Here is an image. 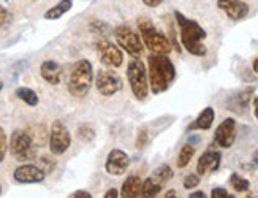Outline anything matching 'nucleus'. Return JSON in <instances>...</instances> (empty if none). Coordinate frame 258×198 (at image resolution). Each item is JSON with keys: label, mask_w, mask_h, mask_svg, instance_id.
Returning <instances> with one entry per match:
<instances>
[{"label": "nucleus", "mask_w": 258, "mask_h": 198, "mask_svg": "<svg viewBox=\"0 0 258 198\" xmlns=\"http://www.w3.org/2000/svg\"><path fill=\"white\" fill-rule=\"evenodd\" d=\"M149 89L159 95L171 87L176 80V69L168 54H151L148 57Z\"/></svg>", "instance_id": "obj_1"}, {"label": "nucleus", "mask_w": 258, "mask_h": 198, "mask_svg": "<svg viewBox=\"0 0 258 198\" xmlns=\"http://www.w3.org/2000/svg\"><path fill=\"white\" fill-rule=\"evenodd\" d=\"M176 21L181 27V41L182 46L195 57H205L206 56V46L203 40L206 38V32L195 21L185 18L181 12H174Z\"/></svg>", "instance_id": "obj_2"}, {"label": "nucleus", "mask_w": 258, "mask_h": 198, "mask_svg": "<svg viewBox=\"0 0 258 198\" xmlns=\"http://www.w3.org/2000/svg\"><path fill=\"white\" fill-rule=\"evenodd\" d=\"M94 83V69L92 63L81 59L72 65L70 75H69V83H67V89L73 97H86L89 94Z\"/></svg>", "instance_id": "obj_3"}, {"label": "nucleus", "mask_w": 258, "mask_h": 198, "mask_svg": "<svg viewBox=\"0 0 258 198\" xmlns=\"http://www.w3.org/2000/svg\"><path fill=\"white\" fill-rule=\"evenodd\" d=\"M127 78L133 97L140 102H144L149 95V78H148V69L140 57H132L128 69H127Z\"/></svg>", "instance_id": "obj_4"}, {"label": "nucleus", "mask_w": 258, "mask_h": 198, "mask_svg": "<svg viewBox=\"0 0 258 198\" xmlns=\"http://www.w3.org/2000/svg\"><path fill=\"white\" fill-rule=\"evenodd\" d=\"M138 29L141 34L143 45L152 54H170L171 52V41L168 40L160 30H157L151 21L140 19Z\"/></svg>", "instance_id": "obj_5"}, {"label": "nucleus", "mask_w": 258, "mask_h": 198, "mask_svg": "<svg viewBox=\"0 0 258 198\" xmlns=\"http://www.w3.org/2000/svg\"><path fill=\"white\" fill-rule=\"evenodd\" d=\"M35 145L29 135L27 130H15L10 137V143H8V149L10 154L13 156L15 160L18 162H30L37 157V151H35Z\"/></svg>", "instance_id": "obj_6"}, {"label": "nucleus", "mask_w": 258, "mask_h": 198, "mask_svg": "<svg viewBox=\"0 0 258 198\" xmlns=\"http://www.w3.org/2000/svg\"><path fill=\"white\" fill-rule=\"evenodd\" d=\"M114 38L119 48L124 49L132 57H141L144 52V45L140 35L128 26H119L114 30Z\"/></svg>", "instance_id": "obj_7"}, {"label": "nucleus", "mask_w": 258, "mask_h": 198, "mask_svg": "<svg viewBox=\"0 0 258 198\" xmlns=\"http://www.w3.org/2000/svg\"><path fill=\"white\" fill-rule=\"evenodd\" d=\"M72 145V137L69 128L62 120H54L49 130V149L52 156H62Z\"/></svg>", "instance_id": "obj_8"}, {"label": "nucleus", "mask_w": 258, "mask_h": 198, "mask_svg": "<svg viewBox=\"0 0 258 198\" xmlns=\"http://www.w3.org/2000/svg\"><path fill=\"white\" fill-rule=\"evenodd\" d=\"M97 91L105 95V97H111L117 94L119 91H122L124 87V83H122L120 76L111 69H102L97 73Z\"/></svg>", "instance_id": "obj_9"}, {"label": "nucleus", "mask_w": 258, "mask_h": 198, "mask_svg": "<svg viewBox=\"0 0 258 198\" xmlns=\"http://www.w3.org/2000/svg\"><path fill=\"white\" fill-rule=\"evenodd\" d=\"M95 48L100 54V60H102L103 65H106L109 69L122 67V63H124V54H122V49L117 45L108 40H98L95 43Z\"/></svg>", "instance_id": "obj_10"}, {"label": "nucleus", "mask_w": 258, "mask_h": 198, "mask_svg": "<svg viewBox=\"0 0 258 198\" xmlns=\"http://www.w3.org/2000/svg\"><path fill=\"white\" fill-rule=\"evenodd\" d=\"M46 178V171L33 163H22L13 171V179L19 184H38Z\"/></svg>", "instance_id": "obj_11"}, {"label": "nucleus", "mask_w": 258, "mask_h": 198, "mask_svg": "<svg viewBox=\"0 0 258 198\" xmlns=\"http://www.w3.org/2000/svg\"><path fill=\"white\" fill-rule=\"evenodd\" d=\"M234 140H236V120L233 117L225 119L223 122L219 124L214 134V145L228 149L234 145Z\"/></svg>", "instance_id": "obj_12"}, {"label": "nucleus", "mask_w": 258, "mask_h": 198, "mask_svg": "<svg viewBox=\"0 0 258 198\" xmlns=\"http://www.w3.org/2000/svg\"><path fill=\"white\" fill-rule=\"evenodd\" d=\"M128 165H130L128 154L122 149H113L108 154L105 170L111 176H122L128 170Z\"/></svg>", "instance_id": "obj_13"}, {"label": "nucleus", "mask_w": 258, "mask_h": 198, "mask_svg": "<svg viewBox=\"0 0 258 198\" xmlns=\"http://www.w3.org/2000/svg\"><path fill=\"white\" fill-rule=\"evenodd\" d=\"M222 154L219 151H206L201 154V157L197 162V174L205 176L208 173L217 171L220 167Z\"/></svg>", "instance_id": "obj_14"}, {"label": "nucleus", "mask_w": 258, "mask_h": 198, "mask_svg": "<svg viewBox=\"0 0 258 198\" xmlns=\"http://www.w3.org/2000/svg\"><path fill=\"white\" fill-rule=\"evenodd\" d=\"M40 75L46 83L55 86L62 80V67L54 60H44L40 67Z\"/></svg>", "instance_id": "obj_15"}, {"label": "nucleus", "mask_w": 258, "mask_h": 198, "mask_svg": "<svg viewBox=\"0 0 258 198\" xmlns=\"http://www.w3.org/2000/svg\"><path fill=\"white\" fill-rule=\"evenodd\" d=\"M252 92H253V87H249V89H245L239 94H234L233 97H230L228 100V109L234 113H244L245 109H247L249 103H250V98H252Z\"/></svg>", "instance_id": "obj_16"}, {"label": "nucleus", "mask_w": 258, "mask_h": 198, "mask_svg": "<svg viewBox=\"0 0 258 198\" xmlns=\"http://www.w3.org/2000/svg\"><path fill=\"white\" fill-rule=\"evenodd\" d=\"M216 119V113L214 109H212L211 106L205 108L203 111H201L198 114V117L194 120L192 124L188 125V131H194V130H209L212 127V122H214Z\"/></svg>", "instance_id": "obj_17"}, {"label": "nucleus", "mask_w": 258, "mask_h": 198, "mask_svg": "<svg viewBox=\"0 0 258 198\" xmlns=\"http://www.w3.org/2000/svg\"><path fill=\"white\" fill-rule=\"evenodd\" d=\"M141 184H143V181L138 178V176H128L125 182L122 184L120 196H124V198L141 196Z\"/></svg>", "instance_id": "obj_18"}, {"label": "nucleus", "mask_w": 258, "mask_h": 198, "mask_svg": "<svg viewBox=\"0 0 258 198\" xmlns=\"http://www.w3.org/2000/svg\"><path fill=\"white\" fill-rule=\"evenodd\" d=\"M223 12L227 13V16L233 21H241L244 19L245 16L249 15L250 12V8L249 5L245 4V2H241V0H238V2H234L231 5H228L227 8H223Z\"/></svg>", "instance_id": "obj_19"}, {"label": "nucleus", "mask_w": 258, "mask_h": 198, "mask_svg": "<svg viewBox=\"0 0 258 198\" xmlns=\"http://www.w3.org/2000/svg\"><path fill=\"white\" fill-rule=\"evenodd\" d=\"M163 189V182H160L159 179H155L154 176L148 178L146 181H143L141 184V196H146V198H152V196H157Z\"/></svg>", "instance_id": "obj_20"}, {"label": "nucleus", "mask_w": 258, "mask_h": 198, "mask_svg": "<svg viewBox=\"0 0 258 198\" xmlns=\"http://www.w3.org/2000/svg\"><path fill=\"white\" fill-rule=\"evenodd\" d=\"M73 7V0H60L59 4H55L52 8H49L46 13H44V19L55 21L62 18L67 12H70Z\"/></svg>", "instance_id": "obj_21"}, {"label": "nucleus", "mask_w": 258, "mask_h": 198, "mask_svg": "<svg viewBox=\"0 0 258 198\" xmlns=\"http://www.w3.org/2000/svg\"><path fill=\"white\" fill-rule=\"evenodd\" d=\"M16 97L19 98V100L24 102L27 106H32V108H35L40 102V98H38V94L30 89V87H18L16 89Z\"/></svg>", "instance_id": "obj_22"}, {"label": "nucleus", "mask_w": 258, "mask_h": 198, "mask_svg": "<svg viewBox=\"0 0 258 198\" xmlns=\"http://www.w3.org/2000/svg\"><path fill=\"white\" fill-rule=\"evenodd\" d=\"M27 131L35 146H44V143L49 141V134L44 125H33Z\"/></svg>", "instance_id": "obj_23"}, {"label": "nucleus", "mask_w": 258, "mask_h": 198, "mask_svg": "<svg viewBox=\"0 0 258 198\" xmlns=\"http://www.w3.org/2000/svg\"><path fill=\"white\" fill-rule=\"evenodd\" d=\"M194 154H195V148L190 145V143L184 145L181 148V151H179V156H177V167L179 168H185L187 165L190 163V160H192Z\"/></svg>", "instance_id": "obj_24"}, {"label": "nucleus", "mask_w": 258, "mask_h": 198, "mask_svg": "<svg viewBox=\"0 0 258 198\" xmlns=\"http://www.w3.org/2000/svg\"><path fill=\"white\" fill-rule=\"evenodd\" d=\"M230 185L234 189V192H239V193L247 192L250 189V182L245 178H242V176H239L238 173H233L230 176Z\"/></svg>", "instance_id": "obj_25"}, {"label": "nucleus", "mask_w": 258, "mask_h": 198, "mask_svg": "<svg viewBox=\"0 0 258 198\" xmlns=\"http://www.w3.org/2000/svg\"><path fill=\"white\" fill-rule=\"evenodd\" d=\"M152 176H154L155 179H159L160 182H166V181H170V179L173 178L174 173H173V170H171L170 165H160V167L154 171Z\"/></svg>", "instance_id": "obj_26"}, {"label": "nucleus", "mask_w": 258, "mask_h": 198, "mask_svg": "<svg viewBox=\"0 0 258 198\" xmlns=\"http://www.w3.org/2000/svg\"><path fill=\"white\" fill-rule=\"evenodd\" d=\"M78 138H80L81 141H84V143H91L95 138V131H94V128L91 125L81 124L80 127H78Z\"/></svg>", "instance_id": "obj_27"}, {"label": "nucleus", "mask_w": 258, "mask_h": 198, "mask_svg": "<svg viewBox=\"0 0 258 198\" xmlns=\"http://www.w3.org/2000/svg\"><path fill=\"white\" fill-rule=\"evenodd\" d=\"M89 29H91L92 34H98V35H106L109 32V26L106 23H103V21H92L91 24H89Z\"/></svg>", "instance_id": "obj_28"}, {"label": "nucleus", "mask_w": 258, "mask_h": 198, "mask_svg": "<svg viewBox=\"0 0 258 198\" xmlns=\"http://www.w3.org/2000/svg\"><path fill=\"white\" fill-rule=\"evenodd\" d=\"M7 149H8L7 135H5V130L0 127V162H4V159L7 156Z\"/></svg>", "instance_id": "obj_29"}, {"label": "nucleus", "mask_w": 258, "mask_h": 198, "mask_svg": "<svg viewBox=\"0 0 258 198\" xmlns=\"http://www.w3.org/2000/svg\"><path fill=\"white\" fill-rule=\"evenodd\" d=\"M200 184V176L198 174H188L187 178L184 179V187L187 190H192Z\"/></svg>", "instance_id": "obj_30"}, {"label": "nucleus", "mask_w": 258, "mask_h": 198, "mask_svg": "<svg viewBox=\"0 0 258 198\" xmlns=\"http://www.w3.org/2000/svg\"><path fill=\"white\" fill-rule=\"evenodd\" d=\"M40 162H41V168H43L44 171H52L54 167H55V162L51 159V156H43V157L40 159Z\"/></svg>", "instance_id": "obj_31"}, {"label": "nucleus", "mask_w": 258, "mask_h": 198, "mask_svg": "<svg viewBox=\"0 0 258 198\" xmlns=\"http://www.w3.org/2000/svg\"><path fill=\"white\" fill-rule=\"evenodd\" d=\"M148 141H149L148 131H146V130H141L140 134H138V138H137V146H138V149H143L146 145H148Z\"/></svg>", "instance_id": "obj_32"}, {"label": "nucleus", "mask_w": 258, "mask_h": 198, "mask_svg": "<svg viewBox=\"0 0 258 198\" xmlns=\"http://www.w3.org/2000/svg\"><path fill=\"white\" fill-rule=\"evenodd\" d=\"M211 196L212 198H230L231 195H228V192L225 189H222V187H217V189H212Z\"/></svg>", "instance_id": "obj_33"}, {"label": "nucleus", "mask_w": 258, "mask_h": 198, "mask_svg": "<svg viewBox=\"0 0 258 198\" xmlns=\"http://www.w3.org/2000/svg\"><path fill=\"white\" fill-rule=\"evenodd\" d=\"M7 21H8V12L2 5H0V27H2L7 23Z\"/></svg>", "instance_id": "obj_34"}, {"label": "nucleus", "mask_w": 258, "mask_h": 198, "mask_svg": "<svg viewBox=\"0 0 258 198\" xmlns=\"http://www.w3.org/2000/svg\"><path fill=\"white\" fill-rule=\"evenodd\" d=\"M72 198H92V195L86 190H76L72 193Z\"/></svg>", "instance_id": "obj_35"}, {"label": "nucleus", "mask_w": 258, "mask_h": 198, "mask_svg": "<svg viewBox=\"0 0 258 198\" xmlns=\"http://www.w3.org/2000/svg\"><path fill=\"white\" fill-rule=\"evenodd\" d=\"M234 2H238V0H217V7H219L220 10H223V8H227L228 5H231V4H234Z\"/></svg>", "instance_id": "obj_36"}, {"label": "nucleus", "mask_w": 258, "mask_h": 198, "mask_svg": "<svg viewBox=\"0 0 258 198\" xmlns=\"http://www.w3.org/2000/svg\"><path fill=\"white\" fill-rule=\"evenodd\" d=\"M143 4L151 7V8H155V7H159L160 4H163V0H143Z\"/></svg>", "instance_id": "obj_37"}, {"label": "nucleus", "mask_w": 258, "mask_h": 198, "mask_svg": "<svg viewBox=\"0 0 258 198\" xmlns=\"http://www.w3.org/2000/svg\"><path fill=\"white\" fill-rule=\"evenodd\" d=\"M117 196H120L117 189H109V190L105 193V198H117Z\"/></svg>", "instance_id": "obj_38"}, {"label": "nucleus", "mask_w": 258, "mask_h": 198, "mask_svg": "<svg viewBox=\"0 0 258 198\" xmlns=\"http://www.w3.org/2000/svg\"><path fill=\"white\" fill-rule=\"evenodd\" d=\"M188 196L190 198H205L206 195H205V192H194V193H190Z\"/></svg>", "instance_id": "obj_39"}, {"label": "nucleus", "mask_w": 258, "mask_h": 198, "mask_svg": "<svg viewBox=\"0 0 258 198\" xmlns=\"http://www.w3.org/2000/svg\"><path fill=\"white\" fill-rule=\"evenodd\" d=\"M253 109H255V116L258 119V97H255V100H253Z\"/></svg>", "instance_id": "obj_40"}, {"label": "nucleus", "mask_w": 258, "mask_h": 198, "mask_svg": "<svg viewBox=\"0 0 258 198\" xmlns=\"http://www.w3.org/2000/svg\"><path fill=\"white\" fill-rule=\"evenodd\" d=\"M163 196L165 198H173V196H176V190H168Z\"/></svg>", "instance_id": "obj_41"}, {"label": "nucleus", "mask_w": 258, "mask_h": 198, "mask_svg": "<svg viewBox=\"0 0 258 198\" xmlns=\"http://www.w3.org/2000/svg\"><path fill=\"white\" fill-rule=\"evenodd\" d=\"M253 163H255V165H258V151H255V152H253Z\"/></svg>", "instance_id": "obj_42"}, {"label": "nucleus", "mask_w": 258, "mask_h": 198, "mask_svg": "<svg viewBox=\"0 0 258 198\" xmlns=\"http://www.w3.org/2000/svg\"><path fill=\"white\" fill-rule=\"evenodd\" d=\"M253 72H256V73H258V57L253 60Z\"/></svg>", "instance_id": "obj_43"}, {"label": "nucleus", "mask_w": 258, "mask_h": 198, "mask_svg": "<svg viewBox=\"0 0 258 198\" xmlns=\"http://www.w3.org/2000/svg\"><path fill=\"white\" fill-rule=\"evenodd\" d=\"M4 89V83L2 81H0V91H2Z\"/></svg>", "instance_id": "obj_44"}, {"label": "nucleus", "mask_w": 258, "mask_h": 198, "mask_svg": "<svg viewBox=\"0 0 258 198\" xmlns=\"http://www.w3.org/2000/svg\"><path fill=\"white\" fill-rule=\"evenodd\" d=\"M0 195H2V187H0Z\"/></svg>", "instance_id": "obj_45"}]
</instances>
